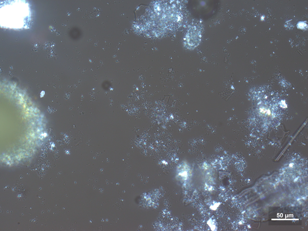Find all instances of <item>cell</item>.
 Here are the masks:
<instances>
[{"mask_svg": "<svg viewBox=\"0 0 308 231\" xmlns=\"http://www.w3.org/2000/svg\"><path fill=\"white\" fill-rule=\"evenodd\" d=\"M202 30L198 26L192 25L188 29L183 38L184 46L187 49L192 50L198 46L201 42Z\"/></svg>", "mask_w": 308, "mask_h": 231, "instance_id": "1", "label": "cell"}]
</instances>
